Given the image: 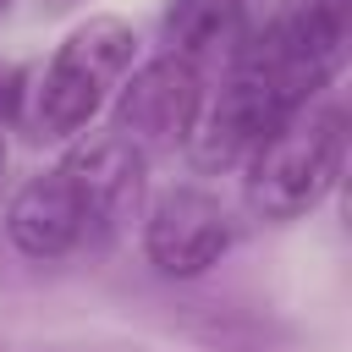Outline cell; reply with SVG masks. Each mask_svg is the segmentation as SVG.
<instances>
[{"label": "cell", "mask_w": 352, "mask_h": 352, "mask_svg": "<svg viewBox=\"0 0 352 352\" xmlns=\"http://www.w3.org/2000/svg\"><path fill=\"white\" fill-rule=\"evenodd\" d=\"M352 50V0H280L236 55L214 99H204L187 154L198 170L242 165L264 138H275L297 110H308L346 66Z\"/></svg>", "instance_id": "6da1fadb"}, {"label": "cell", "mask_w": 352, "mask_h": 352, "mask_svg": "<svg viewBox=\"0 0 352 352\" xmlns=\"http://www.w3.org/2000/svg\"><path fill=\"white\" fill-rule=\"evenodd\" d=\"M138 66V33L126 16H82L50 55V66L28 82V104L22 121L38 143H66L77 138L126 82V72Z\"/></svg>", "instance_id": "7a4b0ae2"}, {"label": "cell", "mask_w": 352, "mask_h": 352, "mask_svg": "<svg viewBox=\"0 0 352 352\" xmlns=\"http://www.w3.org/2000/svg\"><path fill=\"white\" fill-rule=\"evenodd\" d=\"M248 209L270 226H292L314 214L336 187L346 165V110L336 99H314L297 110L275 138H264L248 160Z\"/></svg>", "instance_id": "3957f363"}, {"label": "cell", "mask_w": 352, "mask_h": 352, "mask_svg": "<svg viewBox=\"0 0 352 352\" xmlns=\"http://www.w3.org/2000/svg\"><path fill=\"white\" fill-rule=\"evenodd\" d=\"M236 248V220L209 187H165L143 209V258L165 280H198Z\"/></svg>", "instance_id": "277c9868"}, {"label": "cell", "mask_w": 352, "mask_h": 352, "mask_svg": "<svg viewBox=\"0 0 352 352\" xmlns=\"http://www.w3.org/2000/svg\"><path fill=\"white\" fill-rule=\"evenodd\" d=\"M204 77L192 60L182 55H154L143 66L126 72V82L116 88V132L126 143H138L143 154L154 148H182L198 126L204 110Z\"/></svg>", "instance_id": "5b68a950"}, {"label": "cell", "mask_w": 352, "mask_h": 352, "mask_svg": "<svg viewBox=\"0 0 352 352\" xmlns=\"http://www.w3.org/2000/svg\"><path fill=\"white\" fill-rule=\"evenodd\" d=\"M6 236L22 258H66L77 248H94V214H88V192L72 170V160L60 154L50 170L28 176L16 187V198L6 204Z\"/></svg>", "instance_id": "8992f818"}, {"label": "cell", "mask_w": 352, "mask_h": 352, "mask_svg": "<svg viewBox=\"0 0 352 352\" xmlns=\"http://www.w3.org/2000/svg\"><path fill=\"white\" fill-rule=\"evenodd\" d=\"M82 192H88V214H94V248H110L143 209V187H148V154L138 143H126L121 132H99L66 148Z\"/></svg>", "instance_id": "52a82bcc"}, {"label": "cell", "mask_w": 352, "mask_h": 352, "mask_svg": "<svg viewBox=\"0 0 352 352\" xmlns=\"http://www.w3.org/2000/svg\"><path fill=\"white\" fill-rule=\"evenodd\" d=\"M248 28H253V0H170L160 16V50L209 72L214 60L236 55Z\"/></svg>", "instance_id": "ba28073f"}, {"label": "cell", "mask_w": 352, "mask_h": 352, "mask_svg": "<svg viewBox=\"0 0 352 352\" xmlns=\"http://www.w3.org/2000/svg\"><path fill=\"white\" fill-rule=\"evenodd\" d=\"M22 104H28V77H22V66L0 60V126H6V121H16V116H22Z\"/></svg>", "instance_id": "9c48e42d"}, {"label": "cell", "mask_w": 352, "mask_h": 352, "mask_svg": "<svg viewBox=\"0 0 352 352\" xmlns=\"http://www.w3.org/2000/svg\"><path fill=\"white\" fill-rule=\"evenodd\" d=\"M94 352H160V346H94Z\"/></svg>", "instance_id": "30bf717a"}, {"label": "cell", "mask_w": 352, "mask_h": 352, "mask_svg": "<svg viewBox=\"0 0 352 352\" xmlns=\"http://www.w3.org/2000/svg\"><path fill=\"white\" fill-rule=\"evenodd\" d=\"M44 6H50V11H72L77 0H44Z\"/></svg>", "instance_id": "8fae6325"}, {"label": "cell", "mask_w": 352, "mask_h": 352, "mask_svg": "<svg viewBox=\"0 0 352 352\" xmlns=\"http://www.w3.org/2000/svg\"><path fill=\"white\" fill-rule=\"evenodd\" d=\"M0 176H6V126H0Z\"/></svg>", "instance_id": "7c38bea8"}, {"label": "cell", "mask_w": 352, "mask_h": 352, "mask_svg": "<svg viewBox=\"0 0 352 352\" xmlns=\"http://www.w3.org/2000/svg\"><path fill=\"white\" fill-rule=\"evenodd\" d=\"M6 11H11V0H0V16H6Z\"/></svg>", "instance_id": "4fadbf2b"}]
</instances>
